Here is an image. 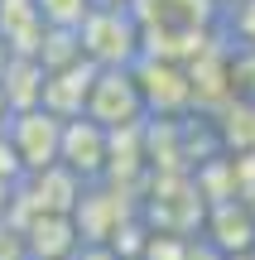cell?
<instances>
[{
  "mask_svg": "<svg viewBox=\"0 0 255 260\" xmlns=\"http://www.w3.org/2000/svg\"><path fill=\"white\" fill-rule=\"evenodd\" d=\"M77 44H82V58H92L96 68L135 63V53H140V24H135L130 5H92L87 19L77 24Z\"/></svg>",
  "mask_w": 255,
  "mask_h": 260,
  "instance_id": "1",
  "label": "cell"
},
{
  "mask_svg": "<svg viewBox=\"0 0 255 260\" xmlns=\"http://www.w3.org/2000/svg\"><path fill=\"white\" fill-rule=\"evenodd\" d=\"M82 116H92V121L106 125V130L144 121V96H140V82H135L130 63L96 68L92 87H87V102H82Z\"/></svg>",
  "mask_w": 255,
  "mask_h": 260,
  "instance_id": "2",
  "label": "cell"
},
{
  "mask_svg": "<svg viewBox=\"0 0 255 260\" xmlns=\"http://www.w3.org/2000/svg\"><path fill=\"white\" fill-rule=\"evenodd\" d=\"M135 82H140V96H144V116L154 121H178V111L193 106V87H188V68L173 63V58H154V53H135L130 63Z\"/></svg>",
  "mask_w": 255,
  "mask_h": 260,
  "instance_id": "3",
  "label": "cell"
},
{
  "mask_svg": "<svg viewBox=\"0 0 255 260\" xmlns=\"http://www.w3.org/2000/svg\"><path fill=\"white\" fill-rule=\"evenodd\" d=\"M0 130H5V140H10V149H15V159H19V169H24V174L58 164L63 116L44 111V106H24V111H10Z\"/></svg>",
  "mask_w": 255,
  "mask_h": 260,
  "instance_id": "4",
  "label": "cell"
},
{
  "mask_svg": "<svg viewBox=\"0 0 255 260\" xmlns=\"http://www.w3.org/2000/svg\"><path fill=\"white\" fill-rule=\"evenodd\" d=\"M58 164H67L82 183H96L106 174V125L92 116H67L58 135Z\"/></svg>",
  "mask_w": 255,
  "mask_h": 260,
  "instance_id": "5",
  "label": "cell"
},
{
  "mask_svg": "<svg viewBox=\"0 0 255 260\" xmlns=\"http://www.w3.org/2000/svg\"><path fill=\"white\" fill-rule=\"evenodd\" d=\"M96 77V63L92 58H72L67 68H53L44 73V92H39V106L53 116H82V102H87V87Z\"/></svg>",
  "mask_w": 255,
  "mask_h": 260,
  "instance_id": "6",
  "label": "cell"
},
{
  "mask_svg": "<svg viewBox=\"0 0 255 260\" xmlns=\"http://www.w3.org/2000/svg\"><path fill=\"white\" fill-rule=\"evenodd\" d=\"M19 236L29 260H67L77 246V226L67 212H29L19 222Z\"/></svg>",
  "mask_w": 255,
  "mask_h": 260,
  "instance_id": "7",
  "label": "cell"
},
{
  "mask_svg": "<svg viewBox=\"0 0 255 260\" xmlns=\"http://www.w3.org/2000/svg\"><path fill=\"white\" fill-rule=\"evenodd\" d=\"M207 241L222 255H241L255 241V207L246 198H222L207 207Z\"/></svg>",
  "mask_w": 255,
  "mask_h": 260,
  "instance_id": "8",
  "label": "cell"
},
{
  "mask_svg": "<svg viewBox=\"0 0 255 260\" xmlns=\"http://www.w3.org/2000/svg\"><path fill=\"white\" fill-rule=\"evenodd\" d=\"M130 212V207H121V198H116V183L111 188H92L82 183V193H77L72 203V226H77V241H106L111 236V226L121 222V217Z\"/></svg>",
  "mask_w": 255,
  "mask_h": 260,
  "instance_id": "9",
  "label": "cell"
},
{
  "mask_svg": "<svg viewBox=\"0 0 255 260\" xmlns=\"http://www.w3.org/2000/svg\"><path fill=\"white\" fill-rule=\"evenodd\" d=\"M0 39H5L10 53H39V39H44V19H39L34 0H0Z\"/></svg>",
  "mask_w": 255,
  "mask_h": 260,
  "instance_id": "10",
  "label": "cell"
},
{
  "mask_svg": "<svg viewBox=\"0 0 255 260\" xmlns=\"http://www.w3.org/2000/svg\"><path fill=\"white\" fill-rule=\"evenodd\" d=\"M39 92H44V63L29 53H10V63L0 68V96H5L10 111H24V106H39Z\"/></svg>",
  "mask_w": 255,
  "mask_h": 260,
  "instance_id": "11",
  "label": "cell"
},
{
  "mask_svg": "<svg viewBox=\"0 0 255 260\" xmlns=\"http://www.w3.org/2000/svg\"><path fill=\"white\" fill-rule=\"evenodd\" d=\"M39 5V19L44 24H58V29H77L87 19V10L96 5V0H34Z\"/></svg>",
  "mask_w": 255,
  "mask_h": 260,
  "instance_id": "12",
  "label": "cell"
},
{
  "mask_svg": "<svg viewBox=\"0 0 255 260\" xmlns=\"http://www.w3.org/2000/svg\"><path fill=\"white\" fill-rule=\"evenodd\" d=\"M227 82H231V96L255 102V48H236L227 58Z\"/></svg>",
  "mask_w": 255,
  "mask_h": 260,
  "instance_id": "13",
  "label": "cell"
},
{
  "mask_svg": "<svg viewBox=\"0 0 255 260\" xmlns=\"http://www.w3.org/2000/svg\"><path fill=\"white\" fill-rule=\"evenodd\" d=\"M227 29L236 34V48H255V0L227 5Z\"/></svg>",
  "mask_w": 255,
  "mask_h": 260,
  "instance_id": "14",
  "label": "cell"
},
{
  "mask_svg": "<svg viewBox=\"0 0 255 260\" xmlns=\"http://www.w3.org/2000/svg\"><path fill=\"white\" fill-rule=\"evenodd\" d=\"M67 260H121V255H116V251H111L106 241H77Z\"/></svg>",
  "mask_w": 255,
  "mask_h": 260,
  "instance_id": "15",
  "label": "cell"
},
{
  "mask_svg": "<svg viewBox=\"0 0 255 260\" xmlns=\"http://www.w3.org/2000/svg\"><path fill=\"white\" fill-rule=\"evenodd\" d=\"M15 183H19V178H0V217L10 212V198H15Z\"/></svg>",
  "mask_w": 255,
  "mask_h": 260,
  "instance_id": "16",
  "label": "cell"
},
{
  "mask_svg": "<svg viewBox=\"0 0 255 260\" xmlns=\"http://www.w3.org/2000/svg\"><path fill=\"white\" fill-rule=\"evenodd\" d=\"M5 116H10V106H5V96H0V125H5Z\"/></svg>",
  "mask_w": 255,
  "mask_h": 260,
  "instance_id": "17",
  "label": "cell"
},
{
  "mask_svg": "<svg viewBox=\"0 0 255 260\" xmlns=\"http://www.w3.org/2000/svg\"><path fill=\"white\" fill-rule=\"evenodd\" d=\"M217 5H222V10H227V5H236V0H217Z\"/></svg>",
  "mask_w": 255,
  "mask_h": 260,
  "instance_id": "18",
  "label": "cell"
},
{
  "mask_svg": "<svg viewBox=\"0 0 255 260\" xmlns=\"http://www.w3.org/2000/svg\"><path fill=\"white\" fill-rule=\"evenodd\" d=\"M250 207H255V203H250Z\"/></svg>",
  "mask_w": 255,
  "mask_h": 260,
  "instance_id": "19",
  "label": "cell"
}]
</instances>
